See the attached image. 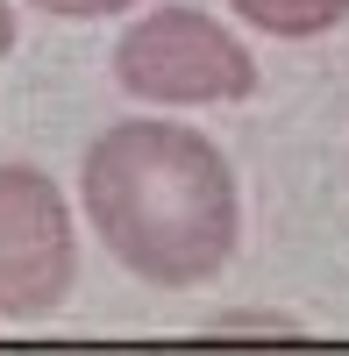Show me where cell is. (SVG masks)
I'll return each instance as SVG.
<instances>
[{
	"label": "cell",
	"instance_id": "obj_4",
	"mask_svg": "<svg viewBox=\"0 0 349 356\" xmlns=\"http://www.w3.org/2000/svg\"><path fill=\"white\" fill-rule=\"evenodd\" d=\"M250 29L264 36H285V43H307V36H328V29L349 22V0H228Z\"/></svg>",
	"mask_w": 349,
	"mask_h": 356
},
{
	"label": "cell",
	"instance_id": "obj_2",
	"mask_svg": "<svg viewBox=\"0 0 349 356\" xmlns=\"http://www.w3.org/2000/svg\"><path fill=\"white\" fill-rule=\"evenodd\" d=\"M114 86L143 107H228L257 93V57L207 8H150L114 43Z\"/></svg>",
	"mask_w": 349,
	"mask_h": 356
},
{
	"label": "cell",
	"instance_id": "obj_1",
	"mask_svg": "<svg viewBox=\"0 0 349 356\" xmlns=\"http://www.w3.org/2000/svg\"><path fill=\"white\" fill-rule=\"evenodd\" d=\"M79 200L107 257L157 292L221 278V264L243 243V193L228 157L200 129L157 114L93 136L79 164Z\"/></svg>",
	"mask_w": 349,
	"mask_h": 356
},
{
	"label": "cell",
	"instance_id": "obj_5",
	"mask_svg": "<svg viewBox=\"0 0 349 356\" xmlns=\"http://www.w3.org/2000/svg\"><path fill=\"white\" fill-rule=\"evenodd\" d=\"M29 8H43V15H65V22H107V15L136 8V0H29Z\"/></svg>",
	"mask_w": 349,
	"mask_h": 356
},
{
	"label": "cell",
	"instance_id": "obj_3",
	"mask_svg": "<svg viewBox=\"0 0 349 356\" xmlns=\"http://www.w3.org/2000/svg\"><path fill=\"white\" fill-rule=\"evenodd\" d=\"M79 285V235L57 178L0 164V321H50Z\"/></svg>",
	"mask_w": 349,
	"mask_h": 356
},
{
	"label": "cell",
	"instance_id": "obj_6",
	"mask_svg": "<svg viewBox=\"0 0 349 356\" xmlns=\"http://www.w3.org/2000/svg\"><path fill=\"white\" fill-rule=\"evenodd\" d=\"M8 50H15V8L0 0V57H8Z\"/></svg>",
	"mask_w": 349,
	"mask_h": 356
}]
</instances>
